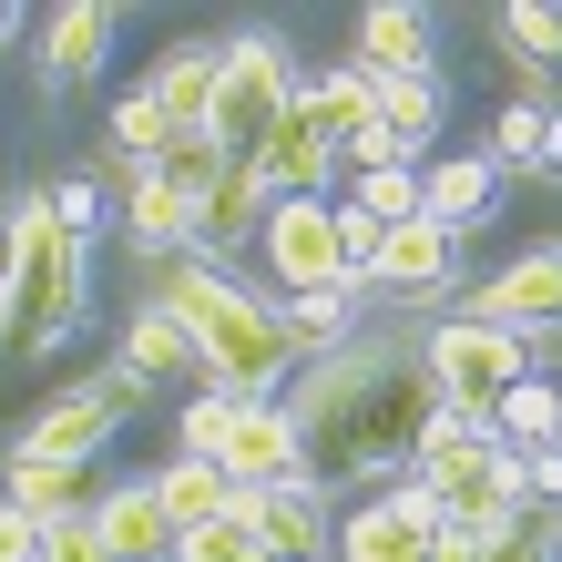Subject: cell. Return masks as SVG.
Returning a JSON list of instances; mask_svg holds the SVG:
<instances>
[{
  "instance_id": "6da1fadb",
  "label": "cell",
  "mask_w": 562,
  "mask_h": 562,
  "mask_svg": "<svg viewBox=\"0 0 562 562\" xmlns=\"http://www.w3.org/2000/svg\"><path fill=\"white\" fill-rule=\"evenodd\" d=\"M286 409L307 429V471L338 481V471H400V460H419V429L440 409V389H429V369H409V348L369 338V348L317 358Z\"/></svg>"
},
{
  "instance_id": "7a4b0ae2",
  "label": "cell",
  "mask_w": 562,
  "mask_h": 562,
  "mask_svg": "<svg viewBox=\"0 0 562 562\" xmlns=\"http://www.w3.org/2000/svg\"><path fill=\"white\" fill-rule=\"evenodd\" d=\"M164 307L184 317L194 358H205V389H225V400H277L296 348H286V317L256 286H236L225 267H175L164 277Z\"/></svg>"
},
{
  "instance_id": "3957f363",
  "label": "cell",
  "mask_w": 562,
  "mask_h": 562,
  "mask_svg": "<svg viewBox=\"0 0 562 562\" xmlns=\"http://www.w3.org/2000/svg\"><path fill=\"white\" fill-rule=\"evenodd\" d=\"M82 277L92 246L52 225V194L11 215V256H0V358H52L82 327Z\"/></svg>"
},
{
  "instance_id": "277c9868",
  "label": "cell",
  "mask_w": 562,
  "mask_h": 562,
  "mask_svg": "<svg viewBox=\"0 0 562 562\" xmlns=\"http://www.w3.org/2000/svg\"><path fill=\"white\" fill-rule=\"evenodd\" d=\"M296 113V72H286V42L277 31H236L225 42V72H215V113H205V144L236 164V175H256L267 164V144L286 134Z\"/></svg>"
},
{
  "instance_id": "5b68a950",
  "label": "cell",
  "mask_w": 562,
  "mask_h": 562,
  "mask_svg": "<svg viewBox=\"0 0 562 562\" xmlns=\"http://www.w3.org/2000/svg\"><path fill=\"white\" fill-rule=\"evenodd\" d=\"M419 369L440 400L460 409H502L521 379H532V338H512V327H481V317H450V327H429L419 338Z\"/></svg>"
},
{
  "instance_id": "8992f818",
  "label": "cell",
  "mask_w": 562,
  "mask_h": 562,
  "mask_svg": "<svg viewBox=\"0 0 562 562\" xmlns=\"http://www.w3.org/2000/svg\"><path fill=\"white\" fill-rule=\"evenodd\" d=\"M215 471H236L246 491H277V481H317L307 471V429H296L286 400H236V419H225V450Z\"/></svg>"
},
{
  "instance_id": "52a82bcc",
  "label": "cell",
  "mask_w": 562,
  "mask_h": 562,
  "mask_svg": "<svg viewBox=\"0 0 562 562\" xmlns=\"http://www.w3.org/2000/svg\"><path fill=\"white\" fill-rule=\"evenodd\" d=\"M338 562H440V512H429V491L400 481V491H379V502H358L338 521Z\"/></svg>"
},
{
  "instance_id": "ba28073f",
  "label": "cell",
  "mask_w": 562,
  "mask_h": 562,
  "mask_svg": "<svg viewBox=\"0 0 562 562\" xmlns=\"http://www.w3.org/2000/svg\"><path fill=\"white\" fill-rule=\"evenodd\" d=\"M134 400H144V389H134V379L113 369V379L72 389V400H52L42 419L21 429V450H31V460H61V471H82V460H92V450H103L113 429H123V409H134Z\"/></svg>"
},
{
  "instance_id": "9c48e42d",
  "label": "cell",
  "mask_w": 562,
  "mask_h": 562,
  "mask_svg": "<svg viewBox=\"0 0 562 562\" xmlns=\"http://www.w3.org/2000/svg\"><path fill=\"white\" fill-rule=\"evenodd\" d=\"M267 267L286 277V296H307V286H348L338 267V205L327 194H296V205H267Z\"/></svg>"
},
{
  "instance_id": "30bf717a",
  "label": "cell",
  "mask_w": 562,
  "mask_h": 562,
  "mask_svg": "<svg viewBox=\"0 0 562 562\" xmlns=\"http://www.w3.org/2000/svg\"><path fill=\"white\" fill-rule=\"evenodd\" d=\"M471 317H481V327H512V338L552 327V317H562V246H532V256H512L502 277H481V286H471Z\"/></svg>"
},
{
  "instance_id": "8fae6325",
  "label": "cell",
  "mask_w": 562,
  "mask_h": 562,
  "mask_svg": "<svg viewBox=\"0 0 562 562\" xmlns=\"http://www.w3.org/2000/svg\"><path fill=\"white\" fill-rule=\"evenodd\" d=\"M246 521L277 562H317L338 542V512H327V481H277V491H246Z\"/></svg>"
},
{
  "instance_id": "7c38bea8",
  "label": "cell",
  "mask_w": 562,
  "mask_h": 562,
  "mask_svg": "<svg viewBox=\"0 0 562 562\" xmlns=\"http://www.w3.org/2000/svg\"><path fill=\"white\" fill-rule=\"evenodd\" d=\"M154 502H164V521H175V542H194V532H215V521H246V481L215 471V460H164Z\"/></svg>"
},
{
  "instance_id": "4fadbf2b",
  "label": "cell",
  "mask_w": 562,
  "mask_h": 562,
  "mask_svg": "<svg viewBox=\"0 0 562 562\" xmlns=\"http://www.w3.org/2000/svg\"><path fill=\"white\" fill-rule=\"evenodd\" d=\"M450 277H460V236L450 225H400L389 236V256H379V286L400 296V307H429V296H450Z\"/></svg>"
},
{
  "instance_id": "5bb4252c",
  "label": "cell",
  "mask_w": 562,
  "mask_h": 562,
  "mask_svg": "<svg viewBox=\"0 0 562 562\" xmlns=\"http://www.w3.org/2000/svg\"><path fill=\"white\" fill-rule=\"evenodd\" d=\"M296 113L317 123L327 144H358V134H379V72L369 61H348V72H317V82H296Z\"/></svg>"
},
{
  "instance_id": "9a60e30c",
  "label": "cell",
  "mask_w": 562,
  "mask_h": 562,
  "mask_svg": "<svg viewBox=\"0 0 562 562\" xmlns=\"http://www.w3.org/2000/svg\"><path fill=\"white\" fill-rule=\"evenodd\" d=\"M327 175H338V144H327L307 113H286V134L267 144V164H256L267 205H296V194H327Z\"/></svg>"
},
{
  "instance_id": "2e32d148",
  "label": "cell",
  "mask_w": 562,
  "mask_h": 562,
  "mask_svg": "<svg viewBox=\"0 0 562 562\" xmlns=\"http://www.w3.org/2000/svg\"><path fill=\"white\" fill-rule=\"evenodd\" d=\"M92 532H103L113 562H164V552H184V542H175V521H164V502H154V481L113 491V502H92Z\"/></svg>"
},
{
  "instance_id": "e0dca14e",
  "label": "cell",
  "mask_w": 562,
  "mask_h": 562,
  "mask_svg": "<svg viewBox=\"0 0 562 562\" xmlns=\"http://www.w3.org/2000/svg\"><path fill=\"white\" fill-rule=\"evenodd\" d=\"M419 194H429V225L460 236V225H481L491 205H502V164H491V154H450V164L419 175Z\"/></svg>"
},
{
  "instance_id": "ac0fdd59",
  "label": "cell",
  "mask_w": 562,
  "mask_h": 562,
  "mask_svg": "<svg viewBox=\"0 0 562 562\" xmlns=\"http://www.w3.org/2000/svg\"><path fill=\"white\" fill-rule=\"evenodd\" d=\"M205 379V358H194V338H184V317L175 307H134V327H123V379L134 389H154V379Z\"/></svg>"
},
{
  "instance_id": "d6986e66",
  "label": "cell",
  "mask_w": 562,
  "mask_h": 562,
  "mask_svg": "<svg viewBox=\"0 0 562 562\" xmlns=\"http://www.w3.org/2000/svg\"><path fill=\"white\" fill-rule=\"evenodd\" d=\"M215 72H225V52L184 42V52H164V72H154L144 92L164 103V123H175V134H205V113H215Z\"/></svg>"
},
{
  "instance_id": "ffe728a7",
  "label": "cell",
  "mask_w": 562,
  "mask_h": 562,
  "mask_svg": "<svg viewBox=\"0 0 562 562\" xmlns=\"http://www.w3.org/2000/svg\"><path fill=\"white\" fill-rule=\"evenodd\" d=\"M358 61H369L379 82L429 72V11H409V0H379V11L358 21Z\"/></svg>"
},
{
  "instance_id": "44dd1931",
  "label": "cell",
  "mask_w": 562,
  "mask_h": 562,
  "mask_svg": "<svg viewBox=\"0 0 562 562\" xmlns=\"http://www.w3.org/2000/svg\"><path fill=\"white\" fill-rule=\"evenodd\" d=\"M103 52H113V11H92V0L42 21V82H92Z\"/></svg>"
},
{
  "instance_id": "7402d4cb",
  "label": "cell",
  "mask_w": 562,
  "mask_h": 562,
  "mask_svg": "<svg viewBox=\"0 0 562 562\" xmlns=\"http://www.w3.org/2000/svg\"><path fill=\"white\" fill-rule=\"evenodd\" d=\"M0 502L11 512H31L52 532V521H72L82 512V471H61V460H31V450H11V481H0Z\"/></svg>"
},
{
  "instance_id": "603a6c76",
  "label": "cell",
  "mask_w": 562,
  "mask_h": 562,
  "mask_svg": "<svg viewBox=\"0 0 562 562\" xmlns=\"http://www.w3.org/2000/svg\"><path fill=\"white\" fill-rule=\"evenodd\" d=\"M123 236H134L144 256H175L184 236H194V205L164 175H134V194H123Z\"/></svg>"
},
{
  "instance_id": "cb8c5ba5",
  "label": "cell",
  "mask_w": 562,
  "mask_h": 562,
  "mask_svg": "<svg viewBox=\"0 0 562 562\" xmlns=\"http://www.w3.org/2000/svg\"><path fill=\"white\" fill-rule=\"evenodd\" d=\"M440 72H400V82H379V123H389V144H400L409 164H419V144L440 134Z\"/></svg>"
},
{
  "instance_id": "d4e9b609",
  "label": "cell",
  "mask_w": 562,
  "mask_h": 562,
  "mask_svg": "<svg viewBox=\"0 0 562 562\" xmlns=\"http://www.w3.org/2000/svg\"><path fill=\"white\" fill-rule=\"evenodd\" d=\"M348 307H358V286H307V296H286V348H307V358H338L348 348Z\"/></svg>"
},
{
  "instance_id": "484cf974",
  "label": "cell",
  "mask_w": 562,
  "mask_h": 562,
  "mask_svg": "<svg viewBox=\"0 0 562 562\" xmlns=\"http://www.w3.org/2000/svg\"><path fill=\"white\" fill-rule=\"evenodd\" d=\"M491 429H502L512 450H562V389L552 379H521L502 409H491Z\"/></svg>"
},
{
  "instance_id": "4316f807",
  "label": "cell",
  "mask_w": 562,
  "mask_h": 562,
  "mask_svg": "<svg viewBox=\"0 0 562 562\" xmlns=\"http://www.w3.org/2000/svg\"><path fill=\"white\" fill-rule=\"evenodd\" d=\"M113 154L134 164V175H154V164L175 154V123H164L154 92H123V103H113Z\"/></svg>"
},
{
  "instance_id": "83f0119b",
  "label": "cell",
  "mask_w": 562,
  "mask_h": 562,
  "mask_svg": "<svg viewBox=\"0 0 562 562\" xmlns=\"http://www.w3.org/2000/svg\"><path fill=\"white\" fill-rule=\"evenodd\" d=\"M358 215L369 225H389V236H400V225H419L429 215V194H419V164H389V175H358V194H348Z\"/></svg>"
},
{
  "instance_id": "f1b7e54d",
  "label": "cell",
  "mask_w": 562,
  "mask_h": 562,
  "mask_svg": "<svg viewBox=\"0 0 562 562\" xmlns=\"http://www.w3.org/2000/svg\"><path fill=\"white\" fill-rule=\"evenodd\" d=\"M154 175H164V184H175V194H184V205H194V215H205V194H215L225 175H236V164H225V154H215L205 134H175V154H164V164H154Z\"/></svg>"
},
{
  "instance_id": "f546056e",
  "label": "cell",
  "mask_w": 562,
  "mask_h": 562,
  "mask_svg": "<svg viewBox=\"0 0 562 562\" xmlns=\"http://www.w3.org/2000/svg\"><path fill=\"white\" fill-rule=\"evenodd\" d=\"M256 205H267V184H256V175H225V184L205 194V215H194V236H215V246H236L246 225H256Z\"/></svg>"
},
{
  "instance_id": "4dcf8cb0",
  "label": "cell",
  "mask_w": 562,
  "mask_h": 562,
  "mask_svg": "<svg viewBox=\"0 0 562 562\" xmlns=\"http://www.w3.org/2000/svg\"><path fill=\"white\" fill-rule=\"evenodd\" d=\"M552 532H562V521H521V532H502V542L440 532V562H552Z\"/></svg>"
},
{
  "instance_id": "1f68e13d",
  "label": "cell",
  "mask_w": 562,
  "mask_h": 562,
  "mask_svg": "<svg viewBox=\"0 0 562 562\" xmlns=\"http://www.w3.org/2000/svg\"><path fill=\"white\" fill-rule=\"evenodd\" d=\"M502 42L521 61H562V0H512V11H502Z\"/></svg>"
},
{
  "instance_id": "d6a6232c",
  "label": "cell",
  "mask_w": 562,
  "mask_h": 562,
  "mask_svg": "<svg viewBox=\"0 0 562 562\" xmlns=\"http://www.w3.org/2000/svg\"><path fill=\"white\" fill-rule=\"evenodd\" d=\"M542 123H552V103H502V123H491V164H542Z\"/></svg>"
},
{
  "instance_id": "836d02e7",
  "label": "cell",
  "mask_w": 562,
  "mask_h": 562,
  "mask_svg": "<svg viewBox=\"0 0 562 562\" xmlns=\"http://www.w3.org/2000/svg\"><path fill=\"white\" fill-rule=\"evenodd\" d=\"M52 225H61V236H82V246H92V225H103V184H92V175L52 184Z\"/></svg>"
},
{
  "instance_id": "e575fe53",
  "label": "cell",
  "mask_w": 562,
  "mask_h": 562,
  "mask_svg": "<svg viewBox=\"0 0 562 562\" xmlns=\"http://www.w3.org/2000/svg\"><path fill=\"white\" fill-rule=\"evenodd\" d=\"M225 419H236V400H225V389H205V400L184 409V460H215V450H225Z\"/></svg>"
},
{
  "instance_id": "d590c367",
  "label": "cell",
  "mask_w": 562,
  "mask_h": 562,
  "mask_svg": "<svg viewBox=\"0 0 562 562\" xmlns=\"http://www.w3.org/2000/svg\"><path fill=\"white\" fill-rule=\"evenodd\" d=\"M42 562H113V552H103V532H92V512H72V521L42 532Z\"/></svg>"
},
{
  "instance_id": "8d00e7d4",
  "label": "cell",
  "mask_w": 562,
  "mask_h": 562,
  "mask_svg": "<svg viewBox=\"0 0 562 562\" xmlns=\"http://www.w3.org/2000/svg\"><path fill=\"white\" fill-rule=\"evenodd\" d=\"M0 562H42V521L0 502Z\"/></svg>"
},
{
  "instance_id": "74e56055",
  "label": "cell",
  "mask_w": 562,
  "mask_h": 562,
  "mask_svg": "<svg viewBox=\"0 0 562 562\" xmlns=\"http://www.w3.org/2000/svg\"><path fill=\"white\" fill-rule=\"evenodd\" d=\"M532 175H562V113L542 123V164H532Z\"/></svg>"
},
{
  "instance_id": "f35d334b",
  "label": "cell",
  "mask_w": 562,
  "mask_h": 562,
  "mask_svg": "<svg viewBox=\"0 0 562 562\" xmlns=\"http://www.w3.org/2000/svg\"><path fill=\"white\" fill-rule=\"evenodd\" d=\"M11 31H21V11H11V0H0V42H11Z\"/></svg>"
}]
</instances>
